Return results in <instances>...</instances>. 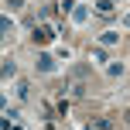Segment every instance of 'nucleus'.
Listing matches in <instances>:
<instances>
[{
    "label": "nucleus",
    "instance_id": "nucleus-3",
    "mask_svg": "<svg viewBox=\"0 0 130 130\" xmlns=\"http://www.w3.org/2000/svg\"><path fill=\"white\" fill-rule=\"evenodd\" d=\"M38 69H41V72H52L55 65H52V58H48V55H41V58H38Z\"/></svg>",
    "mask_w": 130,
    "mask_h": 130
},
{
    "label": "nucleus",
    "instance_id": "nucleus-6",
    "mask_svg": "<svg viewBox=\"0 0 130 130\" xmlns=\"http://www.w3.org/2000/svg\"><path fill=\"white\" fill-rule=\"evenodd\" d=\"M123 21H127V27H130V14H127V17H123Z\"/></svg>",
    "mask_w": 130,
    "mask_h": 130
},
{
    "label": "nucleus",
    "instance_id": "nucleus-4",
    "mask_svg": "<svg viewBox=\"0 0 130 130\" xmlns=\"http://www.w3.org/2000/svg\"><path fill=\"white\" fill-rule=\"evenodd\" d=\"M99 41H103V45H117V41H120V34H113V31H106V34H103V38H99Z\"/></svg>",
    "mask_w": 130,
    "mask_h": 130
},
{
    "label": "nucleus",
    "instance_id": "nucleus-5",
    "mask_svg": "<svg viewBox=\"0 0 130 130\" xmlns=\"http://www.w3.org/2000/svg\"><path fill=\"white\" fill-rule=\"evenodd\" d=\"M21 4H24V0H7V7H21Z\"/></svg>",
    "mask_w": 130,
    "mask_h": 130
},
{
    "label": "nucleus",
    "instance_id": "nucleus-1",
    "mask_svg": "<svg viewBox=\"0 0 130 130\" xmlns=\"http://www.w3.org/2000/svg\"><path fill=\"white\" fill-rule=\"evenodd\" d=\"M34 41H41V45L52 41V27H34Z\"/></svg>",
    "mask_w": 130,
    "mask_h": 130
},
{
    "label": "nucleus",
    "instance_id": "nucleus-2",
    "mask_svg": "<svg viewBox=\"0 0 130 130\" xmlns=\"http://www.w3.org/2000/svg\"><path fill=\"white\" fill-rule=\"evenodd\" d=\"M96 14H103V17H110V14H113V10H110V0H99V4H96Z\"/></svg>",
    "mask_w": 130,
    "mask_h": 130
}]
</instances>
